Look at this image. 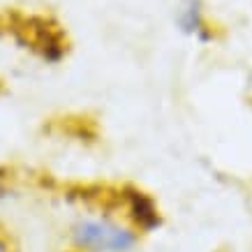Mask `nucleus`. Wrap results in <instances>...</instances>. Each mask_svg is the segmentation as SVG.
<instances>
[{"label":"nucleus","mask_w":252,"mask_h":252,"mask_svg":"<svg viewBox=\"0 0 252 252\" xmlns=\"http://www.w3.org/2000/svg\"><path fill=\"white\" fill-rule=\"evenodd\" d=\"M0 31H5L16 44L32 51L44 63H61L67 54V35L54 19L44 14L2 12Z\"/></svg>","instance_id":"nucleus-2"},{"label":"nucleus","mask_w":252,"mask_h":252,"mask_svg":"<svg viewBox=\"0 0 252 252\" xmlns=\"http://www.w3.org/2000/svg\"><path fill=\"white\" fill-rule=\"evenodd\" d=\"M118 204H121V218L132 224L139 234H151L162 227V211L151 194L137 185H123L118 188Z\"/></svg>","instance_id":"nucleus-3"},{"label":"nucleus","mask_w":252,"mask_h":252,"mask_svg":"<svg viewBox=\"0 0 252 252\" xmlns=\"http://www.w3.org/2000/svg\"><path fill=\"white\" fill-rule=\"evenodd\" d=\"M139 236L132 224L111 213L79 215L67 229L69 245L77 252H132Z\"/></svg>","instance_id":"nucleus-1"},{"label":"nucleus","mask_w":252,"mask_h":252,"mask_svg":"<svg viewBox=\"0 0 252 252\" xmlns=\"http://www.w3.org/2000/svg\"><path fill=\"white\" fill-rule=\"evenodd\" d=\"M176 26L183 35L194 37L197 42L213 39V31H211V23L204 14L201 0H183L176 9Z\"/></svg>","instance_id":"nucleus-4"},{"label":"nucleus","mask_w":252,"mask_h":252,"mask_svg":"<svg viewBox=\"0 0 252 252\" xmlns=\"http://www.w3.org/2000/svg\"><path fill=\"white\" fill-rule=\"evenodd\" d=\"M0 252H7V243H5L2 238H0Z\"/></svg>","instance_id":"nucleus-5"}]
</instances>
